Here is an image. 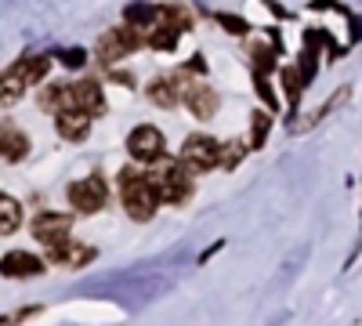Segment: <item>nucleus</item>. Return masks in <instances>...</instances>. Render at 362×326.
Wrapping results in <instances>:
<instances>
[{
    "label": "nucleus",
    "mask_w": 362,
    "mask_h": 326,
    "mask_svg": "<svg viewBox=\"0 0 362 326\" xmlns=\"http://www.w3.org/2000/svg\"><path fill=\"white\" fill-rule=\"evenodd\" d=\"M69 102H73V109L76 112H83V116H90V120H98V116H105V95H102V80H76V83H69Z\"/></svg>",
    "instance_id": "nucleus-7"
},
{
    "label": "nucleus",
    "mask_w": 362,
    "mask_h": 326,
    "mask_svg": "<svg viewBox=\"0 0 362 326\" xmlns=\"http://www.w3.org/2000/svg\"><path fill=\"white\" fill-rule=\"evenodd\" d=\"M29 232H33V240L44 243L47 250L51 247H62L66 240H73V214H62V211H44L33 218V225H29Z\"/></svg>",
    "instance_id": "nucleus-5"
},
{
    "label": "nucleus",
    "mask_w": 362,
    "mask_h": 326,
    "mask_svg": "<svg viewBox=\"0 0 362 326\" xmlns=\"http://www.w3.org/2000/svg\"><path fill=\"white\" fill-rule=\"evenodd\" d=\"M54 127H58V134H62L66 141H83L87 131H90V116H83V112H76V109L58 112V116H54Z\"/></svg>",
    "instance_id": "nucleus-14"
},
{
    "label": "nucleus",
    "mask_w": 362,
    "mask_h": 326,
    "mask_svg": "<svg viewBox=\"0 0 362 326\" xmlns=\"http://www.w3.org/2000/svg\"><path fill=\"white\" fill-rule=\"evenodd\" d=\"M181 102L189 105V112L196 116V120H210V116H218V109H221V98H218V91L210 83H192L185 95H181Z\"/></svg>",
    "instance_id": "nucleus-10"
},
{
    "label": "nucleus",
    "mask_w": 362,
    "mask_h": 326,
    "mask_svg": "<svg viewBox=\"0 0 362 326\" xmlns=\"http://www.w3.org/2000/svg\"><path fill=\"white\" fill-rule=\"evenodd\" d=\"M218 22H221V25L228 29V33H235V37H243V33H250V25H247L243 18H239V15H225V11H221V15H218Z\"/></svg>",
    "instance_id": "nucleus-25"
},
{
    "label": "nucleus",
    "mask_w": 362,
    "mask_h": 326,
    "mask_svg": "<svg viewBox=\"0 0 362 326\" xmlns=\"http://www.w3.org/2000/svg\"><path fill=\"white\" fill-rule=\"evenodd\" d=\"M250 66H254V76H268L276 69V51L268 44H250Z\"/></svg>",
    "instance_id": "nucleus-21"
},
{
    "label": "nucleus",
    "mask_w": 362,
    "mask_h": 326,
    "mask_svg": "<svg viewBox=\"0 0 362 326\" xmlns=\"http://www.w3.org/2000/svg\"><path fill=\"white\" fill-rule=\"evenodd\" d=\"M141 174H145L148 189L156 192L160 203H174L177 206V203L192 199V177H189V167L181 163V160L160 156V160L148 163V170H141Z\"/></svg>",
    "instance_id": "nucleus-1"
},
{
    "label": "nucleus",
    "mask_w": 362,
    "mask_h": 326,
    "mask_svg": "<svg viewBox=\"0 0 362 326\" xmlns=\"http://www.w3.org/2000/svg\"><path fill=\"white\" fill-rule=\"evenodd\" d=\"M47 257H51L54 264H66V269H80V264H90V261H95V247H80V243L66 240L62 247H51Z\"/></svg>",
    "instance_id": "nucleus-12"
},
{
    "label": "nucleus",
    "mask_w": 362,
    "mask_h": 326,
    "mask_svg": "<svg viewBox=\"0 0 362 326\" xmlns=\"http://www.w3.org/2000/svg\"><path fill=\"white\" fill-rule=\"evenodd\" d=\"M124 18H127V25L138 29V33H145V29H153L160 22V8H153V4H127Z\"/></svg>",
    "instance_id": "nucleus-17"
},
{
    "label": "nucleus",
    "mask_w": 362,
    "mask_h": 326,
    "mask_svg": "<svg viewBox=\"0 0 362 326\" xmlns=\"http://www.w3.org/2000/svg\"><path fill=\"white\" fill-rule=\"evenodd\" d=\"M0 156L8 163H18L29 156V134L15 124H0Z\"/></svg>",
    "instance_id": "nucleus-11"
},
{
    "label": "nucleus",
    "mask_w": 362,
    "mask_h": 326,
    "mask_svg": "<svg viewBox=\"0 0 362 326\" xmlns=\"http://www.w3.org/2000/svg\"><path fill=\"white\" fill-rule=\"evenodd\" d=\"M243 156H247V141L243 138H228V141L218 145V167L221 170H235Z\"/></svg>",
    "instance_id": "nucleus-18"
},
{
    "label": "nucleus",
    "mask_w": 362,
    "mask_h": 326,
    "mask_svg": "<svg viewBox=\"0 0 362 326\" xmlns=\"http://www.w3.org/2000/svg\"><path fill=\"white\" fill-rule=\"evenodd\" d=\"M40 272H44V257L29 254V250H8L0 257V276H8V279H33Z\"/></svg>",
    "instance_id": "nucleus-9"
},
{
    "label": "nucleus",
    "mask_w": 362,
    "mask_h": 326,
    "mask_svg": "<svg viewBox=\"0 0 362 326\" xmlns=\"http://www.w3.org/2000/svg\"><path fill=\"white\" fill-rule=\"evenodd\" d=\"M283 91H286L290 109H297V98H300V73H297V66L283 69Z\"/></svg>",
    "instance_id": "nucleus-23"
},
{
    "label": "nucleus",
    "mask_w": 362,
    "mask_h": 326,
    "mask_svg": "<svg viewBox=\"0 0 362 326\" xmlns=\"http://www.w3.org/2000/svg\"><path fill=\"white\" fill-rule=\"evenodd\" d=\"M148 102L160 105V109H174L181 98H177V87L170 76H156L153 83H148Z\"/></svg>",
    "instance_id": "nucleus-16"
},
{
    "label": "nucleus",
    "mask_w": 362,
    "mask_h": 326,
    "mask_svg": "<svg viewBox=\"0 0 362 326\" xmlns=\"http://www.w3.org/2000/svg\"><path fill=\"white\" fill-rule=\"evenodd\" d=\"M218 138H210V134H189L185 145H181V160H185L192 170H210V167H218Z\"/></svg>",
    "instance_id": "nucleus-8"
},
{
    "label": "nucleus",
    "mask_w": 362,
    "mask_h": 326,
    "mask_svg": "<svg viewBox=\"0 0 362 326\" xmlns=\"http://www.w3.org/2000/svg\"><path fill=\"white\" fill-rule=\"evenodd\" d=\"M83 62H87V51H83V47H69V51H62V66L80 69Z\"/></svg>",
    "instance_id": "nucleus-27"
},
{
    "label": "nucleus",
    "mask_w": 362,
    "mask_h": 326,
    "mask_svg": "<svg viewBox=\"0 0 362 326\" xmlns=\"http://www.w3.org/2000/svg\"><path fill=\"white\" fill-rule=\"evenodd\" d=\"M268 127H272V116L268 112H254V138H250V149H261L268 141Z\"/></svg>",
    "instance_id": "nucleus-24"
},
{
    "label": "nucleus",
    "mask_w": 362,
    "mask_h": 326,
    "mask_svg": "<svg viewBox=\"0 0 362 326\" xmlns=\"http://www.w3.org/2000/svg\"><path fill=\"white\" fill-rule=\"evenodd\" d=\"M254 80H257V95H261V102H264L268 109H279V98H276V91H272L268 76H254Z\"/></svg>",
    "instance_id": "nucleus-26"
},
{
    "label": "nucleus",
    "mask_w": 362,
    "mask_h": 326,
    "mask_svg": "<svg viewBox=\"0 0 362 326\" xmlns=\"http://www.w3.org/2000/svg\"><path fill=\"white\" fill-rule=\"evenodd\" d=\"M25 95V83L8 69V73H0V105H11V102H18Z\"/></svg>",
    "instance_id": "nucleus-22"
},
{
    "label": "nucleus",
    "mask_w": 362,
    "mask_h": 326,
    "mask_svg": "<svg viewBox=\"0 0 362 326\" xmlns=\"http://www.w3.org/2000/svg\"><path fill=\"white\" fill-rule=\"evenodd\" d=\"M66 196H69L76 214H98L105 206V199H109V185H105L102 174H87V177H80V182H73L66 189Z\"/></svg>",
    "instance_id": "nucleus-4"
},
{
    "label": "nucleus",
    "mask_w": 362,
    "mask_h": 326,
    "mask_svg": "<svg viewBox=\"0 0 362 326\" xmlns=\"http://www.w3.org/2000/svg\"><path fill=\"white\" fill-rule=\"evenodd\" d=\"M145 44V37L138 33L134 25H116V29H109V33H102L98 37V62L102 66H109V69H116V62H124V58L131 54V51H138Z\"/></svg>",
    "instance_id": "nucleus-3"
},
{
    "label": "nucleus",
    "mask_w": 362,
    "mask_h": 326,
    "mask_svg": "<svg viewBox=\"0 0 362 326\" xmlns=\"http://www.w3.org/2000/svg\"><path fill=\"white\" fill-rule=\"evenodd\" d=\"M145 44H148V47H156V51H174V44H177V33H174V29H170V25L160 18L153 29H148Z\"/></svg>",
    "instance_id": "nucleus-20"
},
{
    "label": "nucleus",
    "mask_w": 362,
    "mask_h": 326,
    "mask_svg": "<svg viewBox=\"0 0 362 326\" xmlns=\"http://www.w3.org/2000/svg\"><path fill=\"white\" fill-rule=\"evenodd\" d=\"M22 218H25L22 203H18L11 192H0V235L18 232V228H22Z\"/></svg>",
    "instance_id": "nucleus-15"
},
{
    "label": "nucleus",
    "mask_w": 362,
    "mask_h": 326,
    "mask_svg": "<svg viewBox=\"0 0 362 326\" xmlns=\"http://www.w3.org/2000/svg\"><path fill=\"white\" fill-rule=\"evenodd\" d=\"M163 149H167V138H163V131L153 127V124H138V127L127 134V153H131V160H138V163L160 160Z\"/></svg>",
    "instance_id": "nucleus-6"
},
{
    "label": "nucleus",
    "mask_w": 362,
    "mask_h": 326,
    "mask_svg": "<svg viewBox=\"0 0 362 326\" xmlns=\"http://www.w3.org/2000/svg\"><path fill=\"white\" fill-rule=\"evenodd\" d=\"M109 76H112L119 87H134V73H124V69H109Z\"/></svg>",
    "instance_id": "nucleus-28"
},
{
    "label": "nucleus",
    "mask_w": 362,
    "mask_h": 326,
    "mask_svg": "<svg viewBox=\"0 0 362 326\" xmlns=\"http://www.w3.org/2000/svg\"><path fill=\"white\" fill-rule=\"evenodd\" d=\"M119 199H124V211L134 221H148L156 214V206H160L156 192L148 189V182H145V174L138 167H131V163L119 170Z\"/></svg>",
    "instance_id": "nucleus-2"
},
{
    "label": "nucleus",
    "mask_w": 362,
    "mask_h": 326,
    "mask_svg": "<svg viewBox=\"0 0 362 326\" xmlns=\"http://www.w3.org/2000/svg\"><path fill=\"white\" fill-rule=\"evenodd\" d=\"M160 18L174 29V33H185V29L196 25V15L185 8V4H170V8H160Z\"/></svg>",
    "instance_id": "nucleus-19"
},
{
    "label": "nucleus",
    "mask_w": 362,
    "mask_h": 326,
    "mask_svg": "<svg viewBox=\"0 0 362 326\" xmlns=\"http://www.w3.org/2000/svg\"><path fill=\"white\" fill-rule=\"evenodd\" d=\"M47 69H51V58H47V54H25V58H18V62L11 66V73H15L25 87L40 83V80L47 76Z\"/></svg>",
    "instance_id": "nucleus-13"
}]
</instances>
